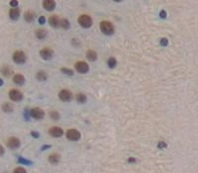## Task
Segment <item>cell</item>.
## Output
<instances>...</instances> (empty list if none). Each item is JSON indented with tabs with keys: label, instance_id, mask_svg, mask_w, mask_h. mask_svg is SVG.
I'll return each mask as SVG.
<instances>
[{
	"label": "cell",
	"instance_id": "obj_22",
	"mask_svg": "<svg viewBox=\"0 0 198 173\" xmlns=\"http://www.w3.org/2000/svg\"><path fill=\"white\" fill-rule=\"evenodd\" d=\"M107 63H108V66H109L110 68H114L115 66L117 65V61L115 58H108Z\"/></svg>",
	"mask_w": 198,
	"mask_h": 173
},
{
	"label": "cell",
	"instance_id": "obj_20",
	"mask_svg": "<svg viewBox=\"0 0 198 173\" xmlns=\"http://www.w3.org/2000/svg\"><path fill=\"white\" fill-rule=\"evenodd\" d=\"M47 36V33L45 30H37L36 31V37H37L39 40H44Z\"/></svg>",
	"mask_w": 198,
	"mask_h": 173
},
{
	"label": "cell",
	"instance_id": "obj_7",
	"mask_svg": "<svg viewBox=\"0 0 198 173\" xmlns=\"http://www.w3.org/2000/svg\"><path fill=\"white\" fill-rule=\"evenodd\" d=\"M40 55H41V58L43 59H45V61H50L53 55H54V52L52 49L50 48H45L40 51Z\"/></svg>",
	"mask_w": 198,
	"mask_h": 173
},
{
	"label": "cell",
	"instance_id": "obj_28",
	"mask_svg": "<svg viewBox=\"0 0 198 173\" xmlns=\"http://www.w3.org/2000/svg\"><path fill=\"white\" fill-rule=\"evenodd\" d=\"M13 173H27V171H26V169L23 167H17L14 169Z\"/></svg>",
	"mask_w": 198,
	"mask_h": 173
},
{
	"label": "cell",
	"instance_id": "obj_35",
	"mask_svg": "<svg viewBox=\"0 0 198 173\" xmlns=\"http://www.w3.org/2000/svg\"><path fill=\"white\" fill-rule=\"evenodd\" d=\"M161 16L163 17V18H164V17H165V12L164 11H161Z\"/></svg>",
	"mask_w": 198,
	"mask_h": 173
},
{
	"label": "cell",
	"instance_id": "obj_37",
	"mask_svg": "<svg viewBox=\"0 0 198 173\" xmlns=\"http://www.w3.org/2000/svg\"><path fill=\"white\" fill-rule=\"evenodd\" d=\"M2 83H3V81H2L1 79H0V85H1V84H2Z\"/></svg>",
	"mask_w": 198,
	"mask_h": 173
},
{
	"label": "cell",
	"instance_id": "obj_26",
	"mask_svg": "<svg viewBox=\"0 0 198 173\" xmlns=\"http://www.w3.org/2000/svg\"><path fill=\"white\" fill-rule=\"evenodd\" d=\"M1 72L3 73V75L8 76V75H10V73H11V70H10L8 66H4V68L1 69Z\"/></svg>",
	"mask_w": 198,
	"mask_h": 173
},
{
	"label": "cell",
	"instance_id": "obj_31",
	"mask_svg": "<svg viewBox=\"0 0 198 173\" xmlns=\"http://www.w3.org/2000/svg\"><path fill=\"white\" fill-rule=\"evenodd\" d=\"M45 22H46V18H45V17L44 16L40 17V18H39V23L40 24H44Z\"/></svg>",
	"mask_w": 198,
	"mask_h": 173
},
{
	"label": "cell",
	"instance_id": "obj_14",
	"mask_svg": "<svg viewBox=\"0 0 198 173\" xmlns=\"http://www.w3.org/2000/svg\"><path fill=\"white\" fill-rule=\"evenodd\" d=\"M9 16L12 20H17L20 16V10L18 8H11L9 11Z\"/></svg>",
	"mask_w": 198,
	"mask_h": 173
},
{
	"label": "cell",
	"instance_id": "obj_15",
	"mask_svg": "<svg viewBox=\"0 0 198 173\" xmlns=\"http://www.w3.org/2000/svg\"><path fill=\"white\" fill-rule=\"evenodd\" d=\"M60 160V155L57 153H52L49 156V161L52 164H57Z\"/></svg>",
	"mask_w": 198,
	"mask_h": 173
},
{
	"label": "cell",
	"instance_id": "obj_33",
	"mask_svg": "<svg viewBox=\"0 0 198 173\" xmlns=\"http://www.w3.org/2000/svg\"><path fill=\"white\" fill-rule=\"evenodd\" d=\"M4 154V147H3L1 144H0V156Z\"/></svg>",
	"mask_w": 198,
	"mask_h": 173
},
{
	"label": "cell",
	"instance_id": "obj_30",
	"mask_svg": "<svg viewBox=\"0 0 198 173\" xmlns=\"http://www.w3.org/2000/svg\"><path fill=\"white\" fill-rule=\"evenodd\" d=\"M157 146L160 147V148H164V147H167V143H163V142H161V143H158Z\"/></svg>",
	"mask_w": 198,
	"mask_h": 173
},
{
	"label": "cell",
	"instance_id": "obj_3",
	"mask_svg": "<svg viewBox=\"0 0 198 173\" xmlns=\"http://www.w3.org/2000/svg\"><path fill=\"white\" fill-rule=\"evenodd\" d=\"M13 61L18 64H22L26 61V55L22 51H16L13 54Z\"/></svg>",
	"mask_w": 198,
	"mask_h": 173
},
{
	"label": "cell",
	"instance_id": "obj_27",
	"mask_svg": "<svg viewBox=\"0 0 198 173\" xmlns=\"http://www.w3.org/2000/svg\"><path fill=\"white\" fill-rule=\"evenodd\" d=\"M62 72L63 73H66V74H67V75H73V71L71 69H70V68H63L62 69Z\"/></svg>",
	"mask_w": 198,
	"mask_h": 173
},
{
	"label": "cell",
	"instance_id": "obj_25",
	"mask_svg": "<svg viewBox=\"0 0 198 173\" xmlns=\"http://www.w3.org/2000/svg\"><path fill=\"white\" fill-rule=\"evenodd\" d=\"M50 117L53 120H59L60 116V113L57 111H51V113H50Z\"/></svg>",
	"mask_w": 198,
	"mask_h": 173
},
{
	"label": "cell",
	"instance_id": "obj_36",
	"mask_svg": "<svg viewBox=\"0 0 198 173\" xmlns=\"http://www.w3.org/2000/svg\"><path fill=\"white\" fill-rule=\"evenodd\" d=\"M136 161V159H134V158H130L129 159V162H135Z\"/></svg>",
	"mask_w": 198,
	"mask_h": 173
},
{
	"label": "cell",
	"instance_id": "obj_29",
	"mask_svg": "<svg viewBox=\"0 0 198 173\" xmlns=\"http://www.w3.org/2000/svg\"><path fill=\"white\" fill-rule=\"evenodd\" d=\"M10 5H11V7H13V8H16L17 5H18V1H15V0L10 1Z\"/></svg>",
	"mask_w": 198,
	"mask_h": 173
},
{
	"label": "cell",
	"instance_id": "obj_9",
	"mask_svg": "<svg viewBox=\"0 0 198 173\" xmlns=\"http://www.w3.org/2000/svg\"><path fill=\"white\" fill-rule=\"evenodd\" d=\"M31 116L36 120H41L45 117V112L41 108H33L30 112Z\"/></svg>",
	"mask_w": 198,
	"mask_h": 173
},
{
	"label": "cell",
	"instance_id": "obj_8",
	"mask_svg": "<svg viewBox=\"0 0 198 173\" xmlns=\"http://www.w3.org/2000/svg\"><path fill=\"white\" fill-rule=\"evenodd\" d=\"M59 98L63 102H68L73 99V93H71L70 90L63 89L59 93Z\"/></svg>",
	"mask_w": 198,
	"mask_h": 173
},
{
	"label": "cell",
	"instance_id": "obj_6",
	"mask_svg": "<svg viewBox=\"0 0 198 173\" xmlns=\"http://www.w3.org/2000/svg\"><path fill=\"white\" fill-rule=\"evenodd\" d=\"M75 69L77 70L79 73H87L89 70V65L85 61H77L74 64Z\"/></svg>",
	"mask_w": 198,
	"mask_h": 173
},
{
	"label": "cell",
	"instance_id": "obj_24",
	"mask_svg": "<svg viewBox=\"0 0 198 173\" xmlns=\"http://www.w3.org/2000/svg\"><path fill=\"white\" fill-rule=\"evenodd\" d=\"M60 26H62L64 30H67L70 28V22H68L67 19H63L60 20Z\"/></svg>",
	"mask_w": 198,
	"mask_h": 173
},
{
	"label": "cell",
	"instance_id": "obj_34",
	"mask_svg": "<svg viewBox=\"0 0 198 173\" xmlns=\"http://www.w3.org/2000/svg\"><path fill=\"white\" fill-rule=\"evenodd\" d=\"M31 134H32V135H33V136H34L35 137H39V135H37L38 133H36V132H32Z\"/></svg>",
	"mask_w": 198,
	"mask_h": 173
},
{
	"label": "cell",
	"instance_id": "obj_1",
	"mask_svg": "<svg viewBox=\"0 0 198 173\" xmlns=\"http://www.w3.org/2000/svg\"><path fill=\"white\" fill-rule=\"evenodd\" d=\"M100 30H101V32L104 35L110 36V35L114 34L115 28L113 26V24L109 22V21H102V22L100 23Z\"/></svg>",
	"mask_w": 198,
	"mask_h": 173
},
{
	"label": "cell",
	"instance_id": "obj_23",
	"mask_svg": "<svg viewBox=\"0 0 198 173\" xmlns=\"http://www.w3.org/2000/svg\"><path fill=\"white\" fill-rule=\"evenodd\" d=\"M76 100H77L78 103L83 104V103H85V101H86V96L83 93H79V94H77V96H76Z\"/></svg>",
	"mask_w": 198,
	"mask_h": 173
},
{
	"label": "cell",
	"instance_id": "obj_17",
	"mask_svg": "<svg viewBox=\"0 0 198 173\" xmlns=\"http://www.w3.org/2000/svg\"><path fill=\"white\" fill-rule=\"evenodd\" d=\"M86 58H87L90 61H95L97 59V52L95 51L90 49V51H88L86 52Z\"/></svg>",
	"mask_w": 198,
	"mask_h": 173
},
{
	"label": "cell",
	"instance_id": "obj_12",
	"mask_svg": "<svg viewBox=\"0 0 198 173\" xmlns=\"http://www.w3.org/2000/svg\"><path fill=\"white\" fill-rule=\"evenodd\" d=\"M57 5V3L54 1V0H45L43 2V7L47 11H52V10L55 9V7Z\"/></svg>",
	"mask_w": 198,
	"mask_h": 173
},
{
	"label": "cell",
	"instance_id": "obj_18",
	"mask_svg": "<svg viewBox=\"0 0 198 173\" xmlns=\"http://www.w3.org/2000/svg\"><path fill=\"white\" fill-rule=\"evenodd\" d=\"M24 18L27 22H33L34 19H35V12L33 11H27L25 13L24 15Z\"/></svg>",
	"mask_w": 198,
	"mask_h": 173
},
{
	"label": "cell",
	"instance_id": "obj_11",
	"mask_svg": "<svg viewBox=\"0 0 198 173\" xmlns=\"http://www.w3.org/2000/svg\"><path fill=\"white\" fill-rule=\"evenodd\" d=\"M7 146L10 148H17L20 146V140L18 137H10V139L7 140Z\"/></svg>",
	"mask_w": 198,
	"mask_h": 173
},
{
	"label": "cell",
	"instance_id": "obj_21",
	"mask_svg": "<svg viewBox=\"0 0 198 173\" xmlns=\"http://www.w3.org/2000/svg\"><path fill=\"white\" fill-rule=\"evenodd\" d=\"M2 110L4 112H6V113L12 112L13 111V106H12V104H10V103H4L2 105Z\"/></svg>",
	"mask_w": 198,
	"mask_h": 173
},
{
	"label": "cell",
	"instance_id": "obj_5",
	"mask_svg": "<svg viewBox=\"0 0 198 173\" xmlns=\"http://www.w3.org/2000/svg\"><path fill=\"white\" fill-rule=\"evenodd\" d=\"M9 97L14 102H19L23 99V94L18 89H11L9 92Z\"/></svg>",
	"mask_w": 198,
	"mask_h": 173
},
{
	"label": "cell",
	"instance_id": "obj_13",
	"mask_svg": "<svg viewBox=\"0 0 198 173\" xmlns=\"http://www.w3.org/2000/svg\"><path fill=\"white\" fill-rule=\"evenodd\" d=\"M49 22H50V25L53 27V28H57L60 26V20L57 16L56 15H53L50 17L49 19Z\"/></svg>",
	"mask_w": 198,
	"mask_h": 173
},
{
	"label": "cell",
	"instance_id": "obj_4",
	"mask_svg": "<svg viewBox=\"0 0 198 173\" xmlns=\"http://www.w3.org/2000/svg\"><path fill=\"white\" fill-rule=\"evenodd\" d=\"M67 140H71V142H76L79 139H80V133L78 132L77 130L75 129H70L67 132Z\"/></svg>",
	"mask_w": 198,
	"mask_h": 173
},
{
	"label": "cell",
	"instance_id": "obj_16",
	"mask_svg": "<svg viewBox=\"0 0 198 173\" xmlns=\"http://www.w3.org/2000/svg\"><path fill=\"white\" fill-rule=\"evenodd\" d=\"M13 82L16 84H19V85H22V84L25 83V77L22 75V74H16L13 77Z\"/></svg>",
	"mask_w": 198,
	"mask_h": 173
},
{
	"label": "cell",
	"instance_id": "obj_19",
	"mask_svg": "<svg viewBox=\"0 0 198 173\" xmlns=\"http://www.w3.org/2000/svg\"><path fill=\"white\" fill-rule=\"evenodd\" d=\"M37 79L40 80V81H45L47 78H48V76H47V73L45 71H43V70H40V71L37 72Z\"/></svg>",
	"mask_w": 198,
	"mask_h": 173
},
{
	"label": "cell",
	"instance_id": "obj_10",
	"mask_svg": "<svg viewBox=\"0 0 198 173\" xmlns=\"http://www.w3.org/2000/svg\"><path fill=\"white\" fill-rule=\"evenodd\" d=\"M50 135L53 137H60L63 135V129L59 128V127H53V128L50 129Z\"/></svg>",
	"mask_w": 198,
	"mask_h": 173
},
{
	"label": "cell",
	"instance_id": "obj_2",
	"mask_svg": "<svg viewBox=\"0 0 198 173\" xmlns=\"http://www.w3.org/2000/svg\"><path fill=\"white\" fill-rule=\"evenodd\" d=\"M77 22L78 24L80 25L82 28H85V29H87V28H90L92 26V19L91 17L89 15H86V14H82L78 17L77 19Z\"/></svg>",
	"mask_w": 198,
	"mask_h": 173
},
{
	"label": "cell",
	"instance_id": "obj_32",
	"mask_svg": "<svg viewBox=\"0 0 198 173\" xmlns=\"http://www.w3.org/2000/svg\"><path fill=\"white\" fill-rule=\"evenodd\" d=\"M161 44L163 46H167V39H163V40L161 41Z\"/></svg>",
	"mask_w": 198,
	"mask_h": 173
}]
</instances>
